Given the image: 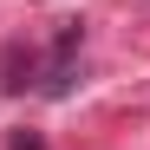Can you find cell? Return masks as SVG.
<instances>
[{"label":"cell","instance_id":"cell-1","mask_svg":"<svg viewBox=\"0 0 150 150\" xmlns=\"http://www.w3.org/2000/svg\"><path fill=\"white\" fill-rule=\"evenodd\" d=\"M79 26H65L59 33V52H52V65H46V98H65L72 91V72H79V65H72V59H79Z\"/></svg>","mask_w":150,"mask_h":150},{"label":"cell","instance_id":"cell-2","mask_svg":"<svg viewBox=\"0 0 150 150\" xmlns=\"http://www.w3.org/2000/svg\"><path fill=\"white\" fill-rule=\"evenodd\" d=\"M13 150H39V137H33V131H26V137H13Z\"/></svg>","mask_w":150,"mask_h":150}]
</instances>
